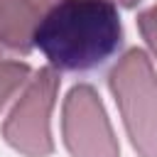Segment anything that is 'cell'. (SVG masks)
<instances>
[{
  "label": "cell",
  "instance_id": "3",
  "mask_svg": "<svg viewBox=\"0 0 157 157\" xmlns=\"http://www.w3.org/2000/svg\"><path fill=\"white\" fill-rule=\"evenodd\" d=\"M59 69L42 66L34 78L25 86L22 96L7 113L2 123V140L25 157H49L54 152V140L49 130L52 108L59 93Z\"/></svg>",
  "mask_w": 157,
  "mask_h": 157
},
{
  "label": "cell",
  "instance_id": "6",
  "mask_svg": "<svg viewBox=\"0 0 157 157\" xmlns=\"http://www.w3.org/2000/svg\"><path fill=\"white\" fill-rule=\"evenodd\" d=\"M29 64L15 61V59H2L0 56V110L10 103V98L29 83Z\"/></svg>",
  "mask_w": 157,
  "mask_h": 157
},
{
  "label": "cell",
  "instance_id": "5",
  "mask_svg": "<svg viewBox=\"0 0 157 157\" xmlns=\"http://www.w3.org/2000/svg\"><path fill=\"white\" fill-rule=\"evenodd\" d=\"M59 0H0V44L17 54H29L34 32Z\"/></svg>",
  "mask_w": 157,
  "mask_h": 157
},
{
  "label": "cell",
  "instance_id": "8",
  "mask_svg": "<svg viewBox=\"0 0 157 157\" xmlns=\"http://www.w3.org/2000/svg\"><path fill=\"white\" fill-rule=\"evenodd\" d=\"M108 2H113V5H120V7H135V5H140L142 0H108Z\"/></svg>",
  "mask_w": 157,
  "mask_h": 157
},
{
  "label": "cell",
  "instance_id": "1",
  "mask_svg": "<svg viewBox=\"0 0 157 157\" xmlns=\"http://www.w3.org/2000/svg\"><path fill=\"white\" fill-rule=\"evenodd\" d=\"M120 44V15L108 0H59L34 32V47L59 71H91Z\"/></svg>",
  "mask_w": 157,
  "mask_h": 157
},
{
  "label": "cell",
  "instance_id": "2",
  "mask_svg": "<svg viewBox=\"0 0 157 157\" xmlns=\"http://www.w3.org/2000/svg\"><path fill=\"white\" fill-rule=\"evenodd\" d=\"M108 88L125 132L140 157H157V74L150 56L132 47L108 74Z\"/></svg>",
  "mask_w": 157,
  "mask_h": 157
},
{
  "label": "cell",
  "instance_id": "7",
  "mask_svg": "<svg viewBox=\"0 0 157 157\" xmlns=\"http://www.w3.org/2000/svg\"><path fill=\"white\" fill-rule=\"evenodd\" d=\"M137 29H140L145 44L150 47V52L157 59V2L137 15Z\"/></svg>",
  "mask_w": 157,
  "mask_h": 157
},
{
  "label": "cell",
  "instance_id": "4",
  "mask_svg": "<svg viewBox=\"0 0 157 157\" xmlns=\"http://www.w3.org/2000/svg\"><path fill=\"white\" fill-rule=\"evenodd\" d=\"M61 135L71 157H120V145L91 83H76L61 110Z\"/></svg>",
  "mask_w": 157,
  "mask_h": 157
}]
</instances>
